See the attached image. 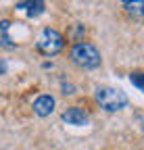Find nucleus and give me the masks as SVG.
<instances>
[{"mask_svg": "<svg viewBox=\"0 0 144 150\" xmlns=\"http://www.w3.org/2000/svg\"><path fill=\"white\" fill-rule=\"evenodd\" d=\"M130 81L140 90V92H144V73H140V71H134V73H130Z\"/></svg>", "mask_w": 144, "mask_h": 150, "instance_id": "8", "label": "nucleus"}, {"mask_svg": "<svg viewBox=\"0 0 144 150\" xmlns=\"http://www.w3.org/2000/svg\"><path fill=\"white\" fill-rule=\"evenodd\" d=\"M52 110H55V98L48 96V94H42L33 100V112L38 117H48L52 115Z\"/></svg>", "mask_w": 144, "mask_h": 150, "instance_id": "5", "label": "nucleus"}, {"mask_svg": "<svg viewBox=\"0 0 144 150\" xmlns=\"http://www.w3.org/2000/svg\"><path fill=\"white\" fill-rule=\"evenodd\" d=\"M96 102L104 110L117 112V110L125 108V104H128V96H125L123 90H117V88H98L96 90Z\"/></svg>", "mask_w": 144, "mask_h": 150, "instance_id": "2", "label": "nucleus"}, {"mask_svg": "<svg viewBox=\"0 0 144 150\" xmlns=\"http://www.w3.org/2000/svg\"><path fill=\"white\" fill-rule=\"evenodd\" d=\"M69 56H71V61H73V65H77L82 69H96V67H100V61H102L100 52L96 50V46L88 44V42L73 44Z\"/></svg>", "mask_w": 144, "mask_h": 150, "instance_id": "1", "label": "nucleus"}, {"mask_svg": "<svg viewBox=\"0 0 144 150\" xmlns=\"http://www.w3.org/2000/svg\"><path fill=\"white\" fill-rule=\"evenodd\" d=\"M63 121H65L67 125L82 127V125H88V115H86V110L79 108V106H69V108L63 112Z\"/></svg>", "mask_w": 144, "mask_h": 150, "instance_id": "4", "label": "nucleus"}, {"mask_svg": "<svg viewBox=\"0 0 144 150\" xmlns=\"http://www.w3.org/2000/svg\"><path fill=\"white\" fill-rule=\"evenodd\" d=\"M35 46H38V50L46 56H55L63 50L65 46V40H63V35L57 31V29H52V27H46L40 31L38 35V40H35Z\"/></svg>", "mask_w": 144, "mask_h": 150, "instance_id": "3", "label": "nucleus"}, {"mask_svg": "<svg viewBox=\"0 0 144 150\" xmlns=\"http://www.w3.org/2000/svg\"><path fill=\"white\" fill-rule=\"evenodd\" d=\"M125 11L134 17H142L144 19V0H138V2H132V4H125Z\"/></svg>", "mask_w": 144, "mask_h": 150, "instance_id": "7", "label": "nucleus"}, {"mask_svg": "<svg viewBox=\"0 0 144 150\" xmlns=\"http://www.w3.org/2000/svg\"><path fill=\"white\" fill-rule=\"evenodd\" d=\"M25 6H27V17L35 19L44 13V0H27V2L17 4V8H25Z\"/></svg>", "mask_w": 144, "mask_h": 150, "instance_id": "6", "label": "nucleus"}, {"mask_svg": "<svg viewBox=\"0 0 144 150\" xmlns=\"http://www.w3.org/2000/svg\"><path fill=\"white\" fill-rule=\"evenodd\" d=\"M121 2H123V6H125V4H132V2H138V0H121Z\"/></svg>", "mask_w": 144, "mask_h": 150, "instance_id": "9", "label": "nucleus"}]
</instances>
